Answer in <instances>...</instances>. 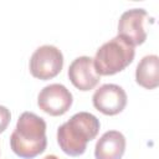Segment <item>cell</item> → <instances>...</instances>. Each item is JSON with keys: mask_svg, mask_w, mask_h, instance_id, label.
Here are the masks:
<instances>
[{"mask_svg": "<svg viewBox=\"0 0 159 159\" xmlns=\"http://www.w3.org/2000/svg\"><path fill=\"white\" fill-rule=\"evenodd\" d=\"M148 12L144 9H130L124 11L118 21V36L125 39L134 47L145 42L147 31L144 27Z\"/></svg>", "mask_w": 159, "mask_h": 159, "instance_id": "obj_7", "label": "cell"}, {"mask_svg": "<svg viewBox=\"0 0 159 159\" xmlns=\"http://www.w3.org/2000/svg\"><path fill=\"white\" fill-rule=\"evenodd\" d=\"M43 159H60V158L56 157V155H53V154H48V155H46Z\"/></svg>", "mask_w": 159, "mask_h": 159, "instance_id": "obj_12", "label": "cell"}, {"mask_svg": "<svg viewBox=\"0 0 159 159\" xmlns=\"http://www.w3.org/2000/svg\"><path fill=\"white\" fill-rule=\"evenodd\" d=\"M125 91L114 83L102 84L92 96L93 107L106 116H116L127 106Z\"/></svg>", "mask_w": 159, "mask_h": 159, "instance_id": "obj_6", "label": "cell"}, {"mask_svg": "<svg viewBox=\"0 0 159 159\" xmlns=\"http://www.w3.org/2000/svg\"><path fill=\"white\" fill-rule=\"evenodd\" d=\"M101 123L96 116L88 112L73 114L57 129V143L62 152L70 157H80L87 149V143L94 139Z\"/></svg>", "mask_w": 159, "mask_h": 159, "instance_id": "obj_2", "label": "cell"}, {"mask_svg": "<svg viewBox=\"0 0 159 159\" xmlns=\"http://www.w3.org/2000/svg\"><path fill=\"white\" fill-rule=\"evenodd\" d=\"M125 152V137L118 130H108L97 140L96 159H122Z\"/></svg>", "mask_w": 159, "mask_h": 159, "instance_id": "obj_9", "label": "cell"}, {"mask_svg": "<svg viewBox=\"0 0 159 159\" xmlns=\"http://www.w3.org/2000/svg\"><path fill=\"white\" fill-rule=\"evenodd\" d=\"M63 67V55L53 45H42L37 47L30 57V73L32 77L47 81L56 77Z\"/></svg>", "mask_w": 159, "mask_h": 159, "instance_id": "obj_4", "label": "cell"}, {"mask_svg": "<svg viewBox=\"0 0 159 159\" xmlns=\"http://www.w3.org/2000/svg\"><path fill=\"white\" fill-rule=\"evenodd\" d=\"M135 82L145 89H154L159 86V57L157 55H147L139 61L135 68Z\"/></svg>", "mask_w": 159, "mask_h": 159, "instance_id": "obj_10", "label": "cell"}, {"mask_svg": "<svg viewBox=\"0 0 159 159\" xmlns=\"http://www.w3.org/2000/svg\"><path fill=\"white\" fill-rule=\"evenodd\" d=\"M72 102V93L61 83H51L43 87L37 96L40 109L53 117L65 114L71 108Z\"/></svg>", "mask_w": 159, "mask_h": 159, "instance_id": "obj_5", "label": "cell"}, {"mask_svg": "<svg viewBox=\"0 0 159 159\" xmlns=\"http://www.w3.org/2000/svg\"><path fill=\"white\" fill-rule=\"evenodd\" d=\"M67 75L71 83L83 92L93 89L101 80V76L96 72L93 58L89 56H80L75 58L68 67Z\"/></svg>", "mask_w": 159, "mask_h": 159, "instance_id": "obj_8", "label": "cell"}, {"mask_svg": "<svg viewBox=\"0 0 159 159\" xmlns=\"http://www.w3.org/2000/svg\"><path fill=\"white\" fill-rule=\"evenodd\" d=\"M12 152L22 159H34L47 147L46 122L32 112L20 114L16 127L10 135Z\"/></svg>", "mask_w": 159, "mask_h": 159, "instance_id": "obj_1", "label": "cell"}, {"mask_svg": "<svg viewBox=\"0 0 159 159\" xmlns=\"http://www.w3.org/2000/svg\"><path fill=\"white\" fill-rule=\"evenodd\" d=\"M11 120V113L5 106H0V133H2Z\"/></svg>", "mask_w": 159, "mask_h": 159, "instance_id": "obj_11", "label": "cell"}, {"mask_svg": "<svg viewBox=\"0 0 159 159\" xmlns=\"http://www.w3.org/2000/svg\"><path fill=\"white\" fill-rule=\"evenodd\" d=\"M135 50L120 36L104 42L96 52L93 65L99 76H113L127 68L134 60Z\"/></svg>", "mask_w": 159, "mask_h": 159, "instance_id": "obj_3", "label": "cell"}]
</instances>
